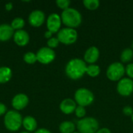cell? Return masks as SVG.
I'll return each mask as SVG.
<instances>
[{"label": "cell", "instance_id": "37", "mask_svg": "<svg viewBox=\"0 0 133 133\" xmlns=\"http://www.w3.org/2000/svg\"><path fill=\"white\" fill-rule=\"evenodd\" d=\"M132 122H133V115H132Z\"/></svg>", "mask_w": 133, "mask_h": 133}, {"label": "cell", "instance_id": "15", "mask_svg": "<svg viewBox=\"0 0 133 133\" xmlns=\"http://www.w3.org/2000/svg\"><path fill=\"white\" fill-rule=\"evenodd\" d=\"M14 41L20 46L26 45L30 40L28 33L24 30H17L13 35Z\"/></svg>", "mask_w": 133, "mask_h": 133}, {"label": "cell", "instance_id": "8", "mask_svg": "<svg viewBox=\"0 0 133 133\" xmlns=\"http://www.w3.org/2000/svg\"><path fill=\"white\" fill-rule=\"evenodd\" d=\"M117 91L122 97H129L133 93V80L130 78H122L118 82Z\"/></svg>", "mask_w": 133, "mask_h": 133}, {"label": "cell", "instance_id": "1", "mask_svg": "<svg viewBox=\"0 0 133 133\" xmlns=\"http://www.w3.org/2000/svg\"><path fill=\"white\" fill-rule=\"evenodd\" d=\"M87 63L81 58H72L68 62L65 66V73L72 79L82 78L87 72Z\"/></svg>", "mask_w": 133, "mask_h": 133}, {"label": "cell", "instance_id": "3", "mask_svg": "<svg viewBox=\"0 0 133 133\" xmlns=\"http://www.w3.org/2000/svg\"><path fill=\"white\" fill-rule=\"evenodd\" d=\"M74 101L78 106L87 107L92 104L94 101V94L90 90L81 87L76 90L74 95Z\"/></svg>", "mask_w": 133, "mask_h": 133}, {"label": "cell", "instance_id": "12", "mask_svg": "<svg viewBox=\"0 0 133 133\" xmlns=\"http://www.w3.org/2000/svg\"><path fill=\"white\" fill-rule=\"evenodd\" d=\"M45 19L44 12L41 10L36 9L30 12L29 16V22L34 26H40L43 24Z\"/></svg>", "mask_w": 133, "mask_h": 133}, {"label": "cell", "instance_id": "17", "mask_svg": "<svg viewBox=\"0 0 133 133\" xmlns=\"http://www.w3.org/2000/svg\"><path fill=\"white\" fill-rule=\"evenodd\" d=\"M23 125L27 131H34L36 129L37 123L36 119L32 116H26L23 119Z\"/></svg>", "mask_w": 133, "mask_h": 133}, {"label": "cell", "instance_id": "11", "mask_svg": "<svg viewBox=\"0 0 133 133\" xmlns=\"http://www.w3.org/2000/svg\"><path fill=\"white\" fill-rule=\"evenodd\" d=\"M100 57V51L95 47L92 46L87 49L84 54V62L86 63H89L90 65L94 64Z\"/></svg>", "mask_w": 133, "mask_h": 133}, {"label": "cell", "instance_id": "27", "mask_svg": "<svg viewBox=\"0 0 133 133\" xmlns=\"http://www.w3.org/2000/svg\"><path fill=\"white\" fill-rule=\"evenodd\" d=\"M59 44V41L57 37H51L50 39H48V48H56L58 47Z\"/></svg>", "mask_w": 133, "mask_h": 133}, {"label": "cell", "instance_id": "7", "mask_svg": "<svg viewBox=\"0 0 133 133\" xmlns=\"http://www.w3.org/2000/svg\"><path fill=\"white\" fill-rule=\"evenodd\" d=\"M57 38L58 39L59 42L66 45H69L74 44L77 41L78 34L77 31L73 28L65 27L59 30Z\"/></svg>", "mask_w": 133, "mask_h": 133}, {"label": "cell", "instance_id": "31", "mask_svg": "<svg viewBox=\"0 0 133 133\" xmlns=\"http://www.w3.org/2000/svg\"><path fill=\"white\" fill-rule=\"evenodd\" d=\"M6 111V107L4 104L2 103H0V115H3Z\"/></svg>", "mask_w": 133, "mask_h": 133}, {"label": "cell", "instance_id": "36", "mask_svg": "<svg viewBox=\"0 0 133 133\" xmlns=\"http://www.w3.org/2000/svg\"><path fill=\"white\" fill-rule=\"evenodd\" d=\"M20 133H30V132H20Z\"/></svg>", "mask_w": 133, "mask_h": 133}, {"label": "cell", "instance_id": "29", "mask_svg": "<svg viewBox=\"0 0 133 133\" xmlns=\"http://www.w3.org/2000/svg\"><path fill=\"white\" fill-rule=\"evenodd\" d=\"M123 114L126 116H131L133 115V108L131 106H125L123 108Z\"/></svg>", "mask_w": 133, "mask_h": 133}, {"label": "cell", "instance_id": "24", "mask_svg": "<svg viewBox=\"0 0 133 133\" xmlns=\"http://www.w3.org/2000/svg\"><path fill=\"white\" fill-rule=\"evenodd\" d=\"M23 59L26 63H29V64H33L37 60V55H35L34 52H30V51L26 52L23 55Z\"/></svg>", "mask_w": 133, "mask_h": 133}, {"label": "cell", "instance_id": "33", "mask_svg": "<svg viewBox=\"0 0 133 133\" xmlns=\"http://www.w3.org/2000/svg\"><path fill=\"white\" fill-rule=\"evenodd\" d=\"M51 35H52V33H51V31H49V30H48V31H46V32L44 33V37H45L46 38L50 39V38L51 37Z\"/></svg>", "mask_w": 133, "mask_h": 133}, {"label": "cell", "instance_id": "4", "mask_svg": "<svg viewBox=\"0 0 133 133\" xmlns=\"http://www.w3.org/2000/svg\"><path fill=\"white\" fill-rule=\"evenodd\" d=\"M77 129L79 133H96L99 129V122L93 117H86L77 122Z\"/></svg>", "mask_w": 133, "mask_h": 133}, {"label": "cell", "instance_id": "34", "mask_svg": "<svg viewBox=\"0 0 133 133\" xmlns=\"http://www.w3.org/2000/svg\"><path fill=\"white\" fill-rule=\"evenodd\" d=\"M12 8V2H8L7 4H5V9L8 10H10Z\"/></svg>", "mask_w": 133, "mask_h": 133}, {"label": "cell", "instance_id": "21", "mask_svg": "<svg viewBox=\"0 0 133 133\" xmlns=\"http://www.w3.org/2000/svg\"><path fill=\"white\" fill-rule=\"evenodd\" d=\"M86 73L90 77H93V78L97 77L101 73V68L99 65H97L96 64L89 65H87Z\"/></svg>", "mask_w": 133, "mask_h": 133}, {"label": "cell", "instance_id": "18", "mask_svg": "<svg viewBox=\"0 0 133 133\" xmlns=\"http://www.w3.org/2000/svg\"><path fill=\"white\" fill-rule=\"evenodd\" d=\"M12 77V70L9 67H0V83L8 82Z\"/></svg>", "mask_w": 133, "mask_h": 133}, {"label": "cell", "instance_id": "38", "mask_svg": "<svg viewBox=\"0 0 133 133\" xmlns=\"http://www.w3.org/2000/svg\"><path fill=\"white\" fill-rule=\"evenodd\" d=\"M73 133H79V132H74Z\"/></svg>", "mask_w": 133, "mask_h": 133}, {"label": "cell", "instance_id": "26", "mask_svg": "<svg viewBox=\"0 0 133 133\" xmlns=\"http://www.w3.org/2000/svg\"><path fill=\"white\" fill-rule=\"evenodd\" d=\"M56 4L60 9H62L63 10H65L69 8L71 2L69 0H57Z\"/></svg>", "mask_w": 133, "mask_h": 133}, {"label": "cell", "instance_id": "22", "mask_svg": "<svg viewBox=\"0 0 133 133\" xmlns=\"http://www.w3.org/2000/svg\"><path fill=\"white\" fill-rule=\"evenodd\" d=\"M85 8L89 10H96L100 6L99 0H84L83 2Z\"/></svg>", "mask_w": 133, "mask_h": 133}, {"label": "cell", "instance_id": "25", "mask_svg": "<svg viewBox=\"0 0 133 133\" xmlns=\"http://www.w3.org/2000/svg\"><path fill=\"white\" fill-rule=\"evenodd\" d=\"M75 114H76V116L80 119L85 118V115H86V109L84 107H82V106H77L76 110H75Z\"/></svg>", "mask_w": 133, "mask_h": 133}, {"label": "cell", "instance_id": "19", "mask_svg": "<svg viewBox=\"0 0 133 133\" xmlns=\"http://www.w3.org/2000/svg\"><path fill=\"white\" fill-rule=\"evenodd\" d=\"M76 129V125L69 121L63 122L59 125V131L62 133H73Z\"/></svg>", "mask_w": 133, "mask_h": 133}, {"label": "cell", "instance_id": "16", "mask_svg": "<svg viewBox=\"0 0 133 133\" xmlns=\"http://www.w3.org/2000/svg\"><path fill=\"white\" fill-rule=\"evenodd\" d=\"M14 29L11 25L8 23H3L0 25V41H7L13 35Z\"/></svg>", "mask_w": 133, "mask_h": 133}, {"label": "cell", "instance_id": "10", "mask_svg": "<svg viewBox=\"0 0 133 133\" xmlns=\"http://www.w3.org/2000/svg\"><path fill=\"white\" fill-rule=\"evenodd\" d=\"M62 24L61 16L57 13H51L47 19V27L51 33H56L59 31Z\"/></svg>", "mask_w": 133, "mask_h": 133}, {"label": "cell", "instance_id": "5", "mask_svg": "<svg viewBox=\"0 0 133 133\" xmlns=\"http://www.w3.org/2000/svg\"><path fill=\"white\" fill-rule=\"evenodd\" d=\"M4 124L5 127L10 131L18 130L23 124V118L21 115L16 111H9L4 118Z\"/></svg>", "mask_w": 133, "mask_h": 133}, {"label": "cell", "instance_id": "13", "mask_svg": "<svg viewBox=\"0 0 133 133\" xmlns=\"http://www.w3.org/2000/svg\"><path fill=\"white\" fill-rule=\"evenodd\" d=\"M29 102L28 97L24 94H16L12 100V105L14 108L17 110H21L24 108Z\"/></svg>", "mask_w": 133, "mask_h": 133}, {"label": "cell", "instance_id": "32", "mask_svg": "<svg viewBox=\"0 0 133 133\" xmlns=\"http://www.w3.org/2000/svg\"><path fill=\"white\" fill-rule=\"evenodd\" d=\"M35 133H51L49 130H48V129H37Z\"/></svg>", "mask_w": 133, "mask_h": 133}, {"label": "cell", "instance_id": "30", "mask_svg": "<svg viewBox=\"0 0 133 133\" xmlns=\"http://www.w3.org/2000/svg\"><path fill=\"white\" fill-rule=\"evenodd\" d=\"M96 133H111V130L108 128H102V129H99L97 130V132Z\"/></svg>", "mask_w": 133, "mask_h": 133}, {"label": "cell", "instance_id": "2", "mask_svg": "<svg viewBox=\"0 0 133 133\" xmlns=\"http://www.w3.org/2000/svg\"><path fill=\"white\" fill-rule=\"evenodd\" d=\"M62 22L69 28L75 29L82 23V15L81 13L74 8H69L63 10L61 16Z\"/></svg>", "mask_w": 133, "mask_h": 133}, {"label": "cell", "instance_id": "23", "mask_svg": "<svg viewBox=\"0 0 133 133\" xmlns=\"http://www.w3.org/2000/svg\"><path fill=\"white\" fill-rule=\"evenodd\" d=\"M25 24V21L23 18L21 17H16L15 19H13V20L12 21L11 26L13 29H20L22 28Z\"/></svg>", "mask_w": 133, "mask_h": 133}, {"label": "cell", "instance_id": "9", "mask_svg": "<svg viewBox=\"0 0 133 133\" xmlns=\"http://www.w3.org/2000/svg\"><path fill=\"white\" fill-rule=\"evenodd\" d=\"M55 58V52L48 47H43L40 48L37 53V59L41 63L48 64Z\"/></svg>", "mask_w": 133, "mask_h": 133}, {"label": "cell", "instance_id": "6", "mask_svg": "<svg viewBox=\"0 0 133 133\" xmlns=\"http://www.w3.org/2000/svg\"><path fill=\"white\" fill-rule=\"evenodd\" d=\"M125 74V67L122 63L116 62L111 63L107 69L106 76L111 81H119Z\"/></svg>", "mask_w": 133, "mask_h": 133}, {"label": "cell", "instance_id": "35", "mask_svg": "<svg viewBox=\"0 0 133 133\" xmlns=\"http://www.w3.org/2000/svg\"><path fill=\"white\" fill-rule=\"evenodd\" d=\"M132 49L133 50V41H132Z\"/></svg>", "mask_w": 133, "mask_h": 133}, {"label": "cell", "instance_id": "20", "mask_svg": "<svg viewBox=\"0 0 133 133\" xmlns=\"http://www.w3.org/2000/svg\"><path fill=\"white\" fill-rule=\"evenodd\" d=\"M133 58V50L130 48H125L120 55V59L122 62L123 63H128L130 62Z\"/></svg>", "mask_w": 133, "mask_h": 133}, {"label": "cell", "instance_id": "14", "mask_svg": "<svg viewBox=\"0 0 133 133\" xmlns=\"http://www.w3.org/2000/svg\"><path fill=\"white\" fill-rule=\"evenodd\" d=\"M76 107V101L71 98H65L60 104V110L65 115H70L75 112Z\"/></svg>", "mask_w": 133, "mask_h": 133}, {"label": "cell", "instance_id": "28", "mask_svg": "<svg viewBox=\"0 0 133 133\" xmlns=\"http://www.w3.org/2000/svg\"><path fill=\"white\" fill-rule=\"evenodd\" d=\"M125 73L129 78L133 79V63H129L125 67Z\"/></svg>", "mask_w": 133, "mask_h": 133}]
</instances>
